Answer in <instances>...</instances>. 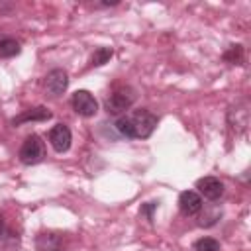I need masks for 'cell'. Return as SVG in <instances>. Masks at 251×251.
Returning a JSON list of instances; mask_svg holds the SVG:
<instances>
[{
    "mask_svg": "<svg viewBox=\"0 0 251 251\" xmlns=\"http://www.w3.org/2000/svg\"><path fill=\"white\" fill-rule=\"evenodd\" d=\"M157 116L149 110H137L133 114L120 116L116 120V129L120 135L127 139H145L157 127Z\"/></svg>",
    "mask_w": 251,
    "mask_h": 251,
    "instance_id": "obj_1",
    "label": "cell"
},
{
    "mask_svg": "<svg viewBox=\"0 0 251 251\" xmlns=\"http://www.w3.org/2000/svg\"><path fill=\"white\" fill-rule=\"evenodd\" d=\"M45 157V143L37 133H31L25 137V141L20 147V161L24 165H37Z\"/></svg>",
    "mask_w": 251,
    "mask_h": 251,
    "instance_id": "obj_2",
    "label": "cell"
},
{
    "mask_svg": "<svg viewBox=\"0 0 251 251\" xmlns=\"http://www.w3.org/2000/svg\"><path fill=\"white\" fill-rule=\"evenodd\" d=\"M133 102H135L133 90H129V88H120V90H114V92L106 98L104 108H106V112H108L110 116H120V114H124L126 110H129V108L133 106Z\"/></svg>",
    "mask_w": 251,
    "mask_h": 251,
    "instance_id": "obj_3",
    "label": "cell"
},
{
    "mask_svg": "<svg viewBox=\"0 0 251 251\" xmlns=\"http://www.w3.org/2000/svg\"><path fill=\"white\" fill-rule=\"evenodd\" d=\"M71 104H73L75 112L82 118H92L98 112V102L88 90H76L71 98Z\"/></svg>",
    "mask_w": 251,
    "mask_h": 251,
    "instance_id": "obj_4",
    "label": "cell"
},
{
    "mask_svg": "<svg viewBox=\"0 0 251 251\" xmlns=\"http://www.w3.org/2000/svg\"><path fill=\"white\" fill-rule=\"evenodd\" d=\"M71 141H73V135H71V129L65 124H57L49 129V143L57 153L69 151Z\"/></svg>",
    "mask_w": 251,
    "mask_h": 251,
    "instance_id": "obj_5",
    "label": "cell"
},
{
    "mask_svg": "<svg viewBox=\"0 0 251 251\" xmlns=\"http://www.w3.org/2000/svg\"><path fill=\"white\" fill-rule=\"evenodd\" d=\"M196 188H198L200 196H204L206 200H218V198H222V194H224V182H222L220 178H216V176L198 178Z\"/></svg>",
    "mask_w": 251,
    "mask_h": 251,
    "instance_id": "obj_6",
    "label": "cell"
},
{
    "mask_svg": "<svg viewBox=\"0 0 251 251\" xmlns=\"http://www.w3.org/2000/svg\"><path fill=\"white\" fill-rule=\"evenodd\" d=\"M67 86H69V75L63 69H53L45 76V88L53 96H61L67 90Z\"/></svg>",
    "mask_w": 251,
    "mask_h": 251,
    "instance_id": "obj_7",
    "label": "cell"
},
{
    "mask_svg": "<svg viewBox=\"0 0 251 251\" xmlns=\"http://www.w3.org/2000/svg\"><path fill=\"white\" fill-rule=\"evenodd\" d=\"M178 208L184 216H196L202 210V196L194 190H184L178 196Z\"/></svg>",
    "mask_w": 251,
    "mask_h": 251,
    "instance_id": "obj_8",
    "label": "cell"
},
{
    "mask_svg": "<svg viewBox=\"0 0 251 251\" xmlns=\"http://www.w3.org/2000/svg\"><path fill=\"white\" fill-rule=\"evenodd\" d=\"M247 118H249V110H247V102H239L235 106L229 108L227 112V122L233 129L243 131L247 127Z\"/></svg>",
    "mask_w": 251,
    "mask_h": 251,
    "instance_id": "obj_9",
    "label": "cell"
},
{
    "mask_svg": "<svg viewBox=\"0 0 251 251\" xmlns=\"http://www.w3.org/2000/svg\"><path fill=\"white\" fill-rule=\"evenodd\" d=\"M51 118V112L47 110V108H43V106H37V108H31L29 112H24V114H20L18 118H14L12 120V124L14 126H18V124H24V122H45V120H49Z\"/></svg>",
    "mask_w": 251,
    "mask_h": 251,
    "instance_id": "obj_10",
    "label": "cell"
},
{
    "mask_svg": "<svg viewBox=\"0 0 251 251\" xmlns=\"http://www.w3.org/2000/svg\"><path fill=\"white\" fill-rule=\"evenodd\" d=\"M20 51H22V47L14 37H2L0 39V57H14Z\"/></svg>",
    "mask_w": 251,
    "mask_h": 251,
    "instance_id": "obj_11",
    "label": "cell"
},
{
    "mask_svg": "<svg viewBox=\"0 0 251 251\" xmlns=\"http://www.w3.org/2000/svg\"><path fill=\"white\" fill-rule=\"evenodd\" d=\"M112 55H114V51L110 47H98V49H94V53L90 57V65L92 67H102L112 59Z\"/></svg>",
    "mask_w": 251,
    "mask_h": 251,
    "instance_id": "obj_12",
    "label": "cell"
},
{
    "mask_svg": "<svg viewBox=\"0 0 251 251\" xmlns=\"http://www.w3.org/2000/svg\"><path fill=\"white\" fill-rule=\"evenodd\" d=\"M37 251H63V249L55 235H43L37 241Z\"/></svg>",
    "mask_w": 251,
    "mask_h": 251,
    "instance_id": "obj_13",
    "label": "cell"
},
{
    "mask_svg": "<svg viewBox=\"0 0 251 251\" xmlns=\"http://www.w3.org/2000/svg\"><path fill=\"white\" fill-rule=\"evenodd\" d=\"M224 61H227L231 65H241V61H243V47L241 45H229L227 51L224 53Z\"/></svg>",
    "mask_w": 251,
    "mask_h": 251,
    "instance_id": "obj_14",
    "label": "cell"
},
{
    "mask_svg": "<svg viewBox=\"0 0 251 251\" xmlns=\"http://www.w3.org/2000/svg\"><path fill=\"white\" fill-rule=\"evenodd\" d=\"M8 241L18 243V235L10 229V226H8V222H6V218L0 214V243H8Z\"/></svg>",
    "mask_w": 251,
    "mask_h": 251,
    "instance_id": "obj_15",
    "label": "cell"
},
{
    "mask_svg": "<svg viewBox=\"0 0 251 251\" xmlns=\"http://www.w3.org/2000/svg\"><path fill=\"white\" fill-rule=\"evenodd\" d=\"M194 251H220V243L214 237H202L194 243Z\"/></svg>",
    "mask_w": 251,
    "mask_h": 251,
    "instance_id": "obj_16",
    "label": "cell"
},
{
    "mask_svg": "<svg viewBox=\"0 0 251 251\" xmlns=\"http://www.w3.org/2000/svg\"><path fill=\"white\" fill-rule=\"evenodd\" d=\"M155 208H157V202H147V204L141 206L139 212H141V216H147V220L151 222V220H153V210H155Z\"/></svg>",
    "mask_w": 251,
    "mask_h": 251,
    "instance_id": "obj_17",
    "label": "cell"
}]
</instances>
